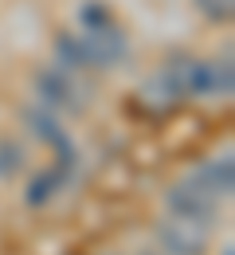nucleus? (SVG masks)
Returning a JSON list of instances; mask_svg holds the SVG:
<instances>
[{"label": "nucleus", "mask_w": 235, "mask_h": 255, "mask_svg": "<svg viewBox=\"0 0 235 255\" xmlns=\"http://www.w3.org/2000/svg\"><path fill=\"white\" fill-rule=\"evenodd\" d=\"M235 87L232 55L224 59H192L188 55V98H224Z\"/></svg>", "instance_id": "obj_1"}, {"label": "nucleus", "mask_w": 235, "mask_h": 255, "mask_svg": "<svg viewBox=\"0 0 235 255\" xmlns=\"http://www.w3.org/2000/svg\"><path fill=\"white\" fill-rule=\"evenodd\" d=\"M32 87L47 110H63V114H78L82 110V95H78L71 71H63V67H39Z\"/></svg>", "instance_id": "obj_2"}, {"label": "nucleus", "mask_w": 235, "mask_h": 255, "mask_svg": "<svg viewBox=\"0 0 235 255\" xmlns=\"http://www.w3.org/2000/svg\"><path fill=\"white\" fill-rule=\"evenodd\" d=\"M82 43H86V55H90V67H118L126 55H130V39L126 32L106 20V24H94V28H82Z\"/></svg>", "instance_id": "obj_3"}, {"label": "nucleus", "mask_w": 235, "mask_h": 255, "mask_svg": "<svg viewBox=\"0 0 235 255\" xmlns=\"http://www.w3.org/2000/svg\"><path fill=\"white\" fill-rule=\"evenodd\" d=\"M153 240H157V248H161L165 255H204V252H208V236H204L200 224L176 220V216L157 220Z\"/></svg>", "instance_id": "obj_4"}, {"label": "nucleus", "mask_w": 235, "mask_h": 255, "mask_svg": "<svg viewBox=\"0 0 235 255\" xmlns=\"http://www.w3.org/2000/svg\"><path fill=\"white\" fill-rule=\"evenodd\" d=\"M165 204H168V216H176V220H188V224H208L216 220V196H208L204 189H196L192 181H184V185H172L165 192Z\"/></svg>", "instance_id": "obj_5"}, {"label": "nucleus", "mask_w": 235, "mask_h": 255, "mask_svg": "<svg viewBox=\"0 0 235 255\" xmlns=\"http://www.w3.org/2000/svg\"><path fill=\"white\" fill-rule=\"evenodd\" d=\"M192 185L196 189H204L208 196H232V189H235V161L224 153V157H212V161H204L200 169L192 173Z\"/></svg>", "instance_id": "obj_6"}, {"label": "nucleus", "mask_w": 235, "mask_h": 255, "mask_svg": "<svg viewBox=\"0 0 235 255\" xmlns=\"http://www.w3.org/2000/svg\"><path fill=\"white\" fill-rule=\"evenodd\" d=\"M67 185H71V177L63 173V169H43V173H35L32 181H28L24 204H28V208H43V204H51Z\"/></svg>", "instance_id": "obj_7"}, {"label": "nucleus", "mask_w": 235, "mask_h": 255, "mask_svg": "<svg viewBox=\"0 0 235 255\" xmlns=\"http://www.w3.org/2000/svg\"><path fill=\"white\" fill-rule=\"evenodd\" d=\"M24 126H28V133H32L35 141H43V145H59V141H67V129H63V122L47 110V106H28L24 110Z\"/></svg>", "instance_id": "obj_8"}, {"label": "nucleus", "mask_w": 235, "mask_h": 255, "mask_svg": "<svg viewBox=\"0 0 235 255\" xmlns=\"http://www.w3.org/2000/svg\"><path fill=\"white\" fill-rule=\"evenodd\" d=\"M55 59H59L63 71H86V67H90V55H86L82 35L59 32V35H55Z\"/></svg>", "instance_id": "obj_9"}, {"label": "nucleus", "mask_w": 235, "mask_h": 255, "mask_svg": "<svg viewBox=\"0 0 235 255\" xmlns=\"http://www.w3.org/2000/svg\"><path fill=\"white\" fill-rule=\"evenodd\" d=\"M141 95H145V102H149V106H161V110H168V106H176V102H184V98L176 95V87L168 83L165 75H157V79H149V83L141 87Z\"/></svg>", "instance_id": "obj_10"}, {"label": "nucleus", "mask_w": 235, "mask_h": 255, "mask_svg": "<svg viewBox=\"0 0 235 255\" xmlns=\"http://www.w3.org/2000/svg\"><path fill=\"white\" fill-rule=\"evenodd\" d=\"M24 169V149L16 141H0V181H12Z\"/></svg>", "instance_id": "obj_11"}, {"label": "nucleus", "mask_w": 235, "mask_h": 255, "mask_svg": "<svg viewBox=\"0 0 235 255\" xmlns=\"http://www.w3.org/2000/svg\"><path fill=\"white\" fill-rule=\"evenodd\" d=\"M78 16H82V28H94V24H106V20H114V12H110L102 0H86V4L78 8Z\"/></svg>", "instance_id": "obj_12"}, {"label": "nucleus", "mask_w": 235, "mask_h": 255, "mask_svg": "<svg viewBox=\"0 0 235 255\" xmlns=\"http://www.w3.org/2000/svg\"><path fill=\"white\" fill-rule=\"evenodd\" d=\"M196 8H200L212 24H228V20H232V0H196Z\"/></svg>", "instance_id": "obj_13"}, {"label": "nucleus", "mask_w": 235, "mask_h": 255, "mask_svg": "<svg viewBox=\"0 0 235 255\" xmlns=\"http://www.w3.org/2000/svg\"><path fill=\"white\" fill-rule=\"evenodd\" d=\"M220 255H235V252H232V248H224V252H220Z\"/></svg>", "instance_id": "obj_14"}, {"label": "nucleus", "mask_w": 235, "mask_h": 255, "mask_svg": "<svg viewBox=\"0 0 235 255\" xmlns=\"http://www.w3.org/2000/svg\"><path fill=\"white\" fill-rule=\"evenodd\" d=\"M141 255H157V252H141Z\"/></svg>", "instance_id": "obj_15"}]
</instances>
